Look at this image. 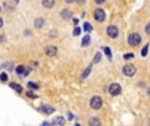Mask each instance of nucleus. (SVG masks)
I'll use <instances>...</instances> for the list:
<instances>
[{
  "label": "nucleus",
  "instance_id": "nucleus-1",
  "mask_svg": "<svg viewBox=\"0 0 150 126\" xmlns=\"http://www.w3.org/2000/svg\"><path fill=\"white\" fill-rule=\"evenodd\" d=\"M141 36H139L138 33H132L128 36V43L130 45V46H137V45L141 43Z\"/></svg>",
  "mask_w": 150,
  "mask_h": 126
},
{
  "label": "nucleus",
  "instance_id": "nucleus-2",
  "mask_svg": "<svg viewBox=\"0 0 150 126\" xmlns=\"http://www.w3.org/2000/svg\"><path fill=\"white\" fill-rule=\"evenodd\" d=\"M136 72H137L136 66L130 64V63H128V64H125L123 67V74L125 76H134V75H136Z\"/></svg>",
  "mask_w": 150,
  "mask_h": 126
},
{
  "label": "nucleus",
  "instance_id": "nucleus-3",
  "mask_svg": "<svg viewBox=\"0 0 150 126\" xmlns=\"http://www.w3.org/2000/svg\"><path fill=\"white\" fill-rule=\"evenodd\" d=\"M101 105H103V100H101V97H99V96H94L91 99V101H89V106L95 110L100 109Z\"/></svg>",
  "mask_w": 150,
  "mask_h": 126
},
{
  "label": "nucleus",
  "instance_id": "nucleus-4",
  "mask_svg": "<svg viewBox=\"0 0 150 126\" xmlns=\"http://www.w3.org/2000/svg\"><path fill=\"white\" fill-rule=\"evenodd\" d=\"M94 17L96 21H99V22H103V21L105 20V12L104 9H101V8H96V9L94 10Z\"/></svg>",
  "mask_w": 150,
  "mask_h": 126
},
{
  "label": "nucleus",
  "instance_id": "nucleus-5",
  "mask_svg": "<svg viewBox=\"0 0 150 126\" xmlns=\"http://www.w3.org/2000/svg\"><path fill=\"white\" fill-rule=\"evenodd\" d=\"M107 36L111 38H117L118 36V28L116 25H109L107 28Z\"/></svg>",
  "mask_w": 150,
  "mask_h": 126
},
{
  "label": "nucleus",
  "instance_id": "nucleus-6",
  "mask_svg": "<svg viewBox=\"0 0 150 126\" xmlns=\"http://www.w3.org/2000/svg\"><path fill=\"white\" fill-rule=\"evenodd\" d=\"M108 91H109V93L112 94V96H117L121 92V87H120V84H117V83H112L109 85V88H108Z\"/></svg>",
  "mask_w": 150,
  "mask_h": 126
},
{
  "label": "nucleus",
  "instance_id": "nucleus-7",
  "mask_svg": "<svg viewBox=\"0 0 150 126\" xmlns=\"http://www.w3.org/2000/svg\"><path fill=\"white\" fill-rule=\"evenodd\" d=\"M44 51H45V54H46L47 57H55L57 52H58V49L54 46V45H49V46L45 47Z\"/></svg>",
  "mask_w": 150,
  "mask_h": 126
},
{
  "label": "nucleus",
  "instance_id": "nucleus-8",
  "mask_svg": "<svg viewBox=\"0 0 150 126\" xmlns=\"http://www.w3.org/2000/svg\"><path fill=\"white\" fill-rule=\"evenodd\" d=\"M39 110H41L42 113H45V114H51V113H54V108L53 106H50V105H41V106H39Z\"/></svg>",
  "mask_w": 150,
  "mask_h": 126
},
{
  "label": "nucleus",
  "instance_id": "nucleus-9",
  "mask_svg": "<svg viewBox=\"0 0 150 126\" xmlns=\"http://www.w3.org/2000/svg\"><path fill=\"white\" fill-rule=\"evenodd\" d=\"M16 74H17L18 76H26L29 74V70H26L24 66H17V67H16Z\"/></svg>",
  "mask_w": 150,
  "mask_h": 126
},
{
  "label": "nucleus",
  "instance_id": "nucleus-10",
  "mask_svg": "<svg viewBox=\"0 0 150 126\" xmlns=\"http://www.w3.org/2000/svg\"><path fill=\"white\" fill-rule=\"evenodd\" d=\"M61 17H62L63 20H70V18L73 17V10H70V9H62V12H61Z\"/></svg>",
  "mask_w": 150,
  "mask_h": 126
},
{
  "label": "nucleus",
  "instance_id": "nucleus-11",
  "mask_svg": "<svg viewBox=\"0 0 150 126\" xmlns=\"http://www.w3.org/2000/svg\"><path fill=\"white\" fill-rule=\"evenodd\" d=\"M51 125H55V126H63V125H65V118H63L62 116H59V117H55L54 120H53Z\"/></svg>",
  "mask_w": 150,
  "mask_h": 126
},
{
  "label": "nucleus",
  "instance_id": "nucleus-12",
  "mask_svg": "<svg viewBox=\"0 0 150 126\" xmlns=\"http://www.w3.org/2000/svg\"><path fill=\"white\" fill-rule=\"evenodd\" d=\"M9 87H11L12 89H15L17 93H21V92H23V87H21L20 84L15 83V81H11V83H9Z\"/></svg>",
  "mask_w": 150,
  "mask_h": 126
},
{
  "label": "nucleus",
  "instance_id": "nucleus-13",
  "mask_svg": "<svg viewBox=\"0 0 150 126\" xmlns=\"http://www.w3.org/2000/svg\"><path fill=\"white\" fill-rule=\"evenodd\" d=\"M88 125H89V126H101V122H100V120H99V118H96V117H92V118H89V121H88Z\"/></svg>",
  "mask_w": 150,
  "mask_h": 126
},
{
  "label": "nucleus",
  "instance_id": "nucleus-14",
  "mask_svg": "<svg viewBox=\"0 0 150 126\" xmlns=\"http://www.w3.org/2000/svg\"><path fill=\"white\" fill-rule=\"evenodd\" d=\"M42 5L45 8H53L55 5V0H42Z\"/></svg>",
  "mask_w": 150,
  "mask_h": 126
},
{
  "label": "nucleus",
  "instance_id": "nucleus-15",
  "mask_svg": "<svg viewBox=\"0 0 150 126\" xmlns=\"http://www.w3.org/2000/svg\"><path fill=\"white\" fill-rule=\"evenodd\" d=\"M44 25H45V20H44V18H36V21H34V26H36L37 29H41Z\"/></svg>",
  "mask_w": 150,
  "mask_h": 126
},
{
  "label": "nucleus",
  "instance_id": "nucleus-16",
  "mask_svg": "<svg viewBox=\"0 0 150 126\" xmlns=\"http://www.w3.org/2000/svg\"><path fill=\"white\" fill-rule=\"evenodd\" d=\"M89 42H91V38H89V36H88V34H87V36H84V38L82 39V46H83V47L88 46V45H89Z\"/></svg>",
  "mask_w": 150,
  "mask_h": 126
},
{
  "label": "nucleus",
  "instance_id": "nucleus-17",
  "mask_svg": "<svg viewBox=\"0 0 150 126\" xmlns=\"http://www.w3.org/2000/svg\"><path fill=\"white\" fill-rule=\"evenodd\" d=\"M89 72H91V66H88V67L83 71V74H82V79H86L87 76L89 75Z\"/></svg>",
  "mask_w": 150,
  "mask_h": 126
},
{
  "label": "nucleus",
  "instance_id": "nucleus-18",
  "mask_svg": "<svg viewBox=\"0 0 150 126\" xmlns=\"http://www.w3.org/2000/svg\"><path fill=\"white\" fill-rule=\"evenodd\" d=\"M83 29H84V32L89 33V32H92V25H91V24H88V22H84Z\"/></svg>",
  "mask_w": 150,
  "mask_h": 126
},
{
  "label": "nucleus",
  "instance_id": "nucleus-19",
  "mask_svg": "<svg viewBox=\"0 0 150 126\" xmlns=\"http://www.w3.org/2000/svg\"><path fill=\"white\" fill-rule=\"evenodd\" d=\"M100 59H101V52H96L95 57H94V60H92V64H94V63L100 62Z\"/></svg>",
  "mask_w": 150,
  "mask_h": 126
},
{
  "label": "nucleus",
  "instance_id": "nucleus-20",
  "mask_svg": "<svg viewBox=\"0 0 150 126\" xmlns=\"http://www.w3.org/2000/svg\"><path fill=\"white\" fill-rule=\"evenodd\" d=\"M28 87H29V89H38L39 88V85L38 84H36V83H33V81H29L28 83Z\"/></svg>",
  "mask_w": 150,
  "mask_h": 126
},
{
  "label": "nucleus",
  "instance_id": "nucleus-21",
  "mask_svg": "<svg viewBox=\"0 0 150 126\" xmlns=\"http://www.w3.org/2000/svg\"><path fill=\"white\" fill-rule=\"evenodd\" d=\"M147 50H149V45H145L144 49H142V51H141L142 57H146V55H147Z\"/></svg>",
  "mask_w": 150,
  "mask_h": 126
},
{
  "label": "nucleus",
  "instance_id": "nucleus-22",
  "mask_svg": "<svg viewBox=\"0 0 150 126\" xmlns=\"http://www.w3.org/2000/svg\"><path fill=\"white\" fill-rule=\"evenodd\" d=\"M104 51H105V55H107V57L111 59V58H112V52H111L109 47H104Z\"/></svg>",
  "mask_w": 150,
  "mask_h": 126
},
{
  "label": "nucleus",
  "instance_id": "nucleus-23",
  "mask_svg": "<svg viewBox=\"0 0 150 126\" xmlns=\"http://www.w3.org/2000/svg\"><path fill=\"white\" fill-rule=\"evenodd\" d=\"M80 28H79V26H75V29H74L73 30V34L74 36H79V34H80Z\"/></svg>",
  "mask_w": 150,
  "mask_h": 126
},
{
  "label": "nucleus",
  "instance_id": "nucleus-24",
  "mask_svg": "<svg viewBox=\"0 0 150 126\" xmlns=\"http://www.w3.org/2000/svg\"><path fill=\"white\" fill-rule=\"evenodd\" d=\"M0 80L1 81H7L8 80V75L5 72H3V74H0Z\"/></svg>",
  "mask_w": 150,
  "mask_h": 126
},
{
  "label": "nucleus",
  "instance_id": "nucleus-25",
  "mask_svg": "<svg viewBox=\"0 0 150 126\" xmlns=\"http://www.w3.org/2000/svg\"><path fill=\"white\" fill-rule=\"evenodd\" d=\"M26 96H28V97H32V99H36V94H34L32 91H28V92H26Z\"/></svg>",
  "mask_w": 150,
  "mask_h": 126
},
{
  "label": "nucleus",
  "instance_id": "nucleus-26",
  "mask_svg": "<svg viewBox=\"0 0 150 126\" xmlns=\"http://www.w3.org/2000/svg\"><path fill=\"white\" fill-rule=\"evenodd\" d=\"M145 32H146L147 34H150V22L146 24V26H145Z\"/></svg>",
  "mask_w": 150,
  "mask_h": 126
},
{
  "label": "nucleus",
  "instance_id": "nucleus-27",
  "mask_svg": "<svg viewBox=\"0 0 150 126\" xmlns=\"http://www.w3.org/2000/svg\"><path fill=\"white\" fill-rule=\"evenodd\" d=\"M41 126H51V123L47 122V121H45V122H42V123H41Z\"/></svg>",
  "mask_w": 150,
  "mask_h": 126
},
{
  "label": "nucleus",
  "instance_id": "nucleus-28",
  "mask_svg": "<svg viewBox=\"0 0 150 126\" xmlns=\"http://www.w3.org/2000/svg\"><path fill=\"white\" fill-rule=\"evenodd\" d=\"M134 55L133 54H126V55H124V58H125V59H129V58H133Z\"/></svg>",
  "mask_w": 150,
  "mask_h": 126
},
{
  "label": "nucleus",
  "instance_id": "nucleus-29",
  "mask_svg": "<svg viewBox=\"0 0 150 126\" xmlns=\"http://www.w3.org/2000/svg\"><path fill=\"white\" fill-rule=\"evenodd\" d=\"M96 4H103V3H105V0H94Z\"/></svg>",
  "mask_w": 150,
  "mask_h": 126
},
{
  "label": "nucleus",
  "instance_id": "nucleus-30",
  "mask_svg": "<svg viewBox=\"0 0 150 126\" xmlns=\"http://www.w3.org/2000/svg\"><path fill=\"white\" fill-rule=\"evenodd\" d=\"M67 116H68V120H73V118H74L73 113H70V112H68V113H67Z\"/></svg>",
  "mask_w": 150,
  "mask_h": 126
},
{
  "label": "nucleus",
  "instance_id": "nucleus-31",
  "mask_svg": "<svg viewBox=\"0 0 150 126\" xmlns=\"http://www.w3.org/2000/svg\"><path fill=\"white\" fill-rule=\"evenodd\" d=\"M65 1L67 3V4H71V3H74V1H75V0H65Z\"/></svg>",
  "mask_w": 150,
  "mask_h": 126
},
{
  "label": "nucleus",
  "instance_id": "nucleus-32",
  "mask_svg": "<svg viewBox=\"0 0 150 126\" xmlns=\"http://www.w3.org/2000/svg\"><path fill=\"white\" fill-rule=\"evenodd\" d=\"M74 24H75V25H78V22H79V20H78V18H74Z\"/></svg>",
  "mask_w": 150,
  "mask_h": 126
},
{
  "label": "nucleus",
  "instance_id": "nucleus-33",
  "mask_svg": "<svg viewBox=\"0 0 150 126\" xmlns=\"http://www.w3.org/2000/svg\"><path fill=\"white\" fill-rule=\"evenodd\" d=\"M1 26H3V18L0 17V28H1Z\"/></svg>",
  "mask_w": 150,
  "mask_h": 126
},
{
  "label": "nucleus",
  "instance_id": "nucleus-34",
  "mask_svg": "<svg viewBox=\"0 0 150 126\" xmlns=\"http://www.w3.org/2000/svg\"><path fill=\"white\" fill-rule=\"evenodd\" d=\"M78 1H79V3H84V1H86V0H78Z\"/></svg>",
  "mask_w": 150,
  "mask_h": 126
},
{
  "label": "nucleus",
  "instance_id": "nucleus-35",
  "mask_svg": "<svg viewBox=\"0 0 150 126\" xmlns=\"http://www.w3.org/2000/svg\"><path fill=\"white\" fill-rule=\"evenodd\" d=\"M75 126H80V125H79V123H76V125H75Z\"/></svg>",
  "mask_w": 150,
  "mask_h": 126
},
{
  "label": "nucleus",
  "instance_id": "nucleus-36",
  "mask_svg": "<svg viewBox=\"0 0 150 126\" xmlns=\"http://www.w3.org/2000/svg\"><path fill=\"white\" fill-rule=\"evenodd\" d=\"M0 12H1V5H0Z\"/></svg>",
  "mask_w": 150,
  "mask_h": 126
}]
</instances>
